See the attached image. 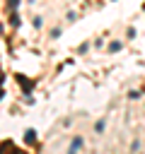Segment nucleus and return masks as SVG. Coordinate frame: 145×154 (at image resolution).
Wrapping results in <instances>:
<instances>
[{
  "mask_svg": "<svg viewBox=\"0 0 145 154\" xmlns=\"http://www.w3.org/2000/svg\"><path fill=\"white\" fill-rule=\"evenodd\" d=\"M82 147V137H72V142H70V152H77Z\"/></svg>",
  "mask_w": 145,
  "mask_h": 154,
  "instance_id": "f257e3e1",
  "label": "nucleus"
},
{
  "mask_svg": "<svg viewBox=\"0 0 145 154\" xmlns=\"http://www.w3.org/2000/svg\"><path fill=\"white\" fill-rule=\"evenodd\" d=\"M17 82H22V87H24V91H27V94L31 91V82H27V79H24L22 75H17Z\"/></svg>",
  "mask_w": 145,
  "mask_h": 154,
  "instance_id": "f03ea898",
  "label": "nucleus"
},
{
  "mask_svg": "<svg viewBox=\"0 0 145 154\" xmlns=\"http://www.w3.org/2000/svg\"><path fill=\"white\" fill-rule=\"evenodd\" d=\"M109 51H111V53H114V51H121V43H118V41H114V43H109Z\"/></svg>",
  "mask_w": 145,
  "mask_h": 154,
  "instance_id": "7ed1b4c3",
  "label": "nucleus"
},
{
  "mask_svg": "<svg viewBox=\"0 0 145 154\" xmlns=\"http://www.w3.org/2000/svg\"><path fill=\"white\" fill-rule=\"evenodd\" d=\"M24 140H27V142L31 144V142H34V130H27V135H24Z\"/></svg>",
  "mask_w": 145,
  "mask_h": 154,
  "instance_id": "20e7f679",
  "label": "nucleus"
},
{
  "mask_svg": "<svg viewBox=\"0 0 145 154\" xmlns=\"http://www.w3.org/2000/svg\"><path fill=\"white\" fill-rule=\"evenodd\" d=\"M94 130H97V132H104V120H99V123L94 125Z\"/></svg>",
  "mask_w": 145,
  "mask_h": 154,
  "instance_id": "39448f33",
  "label": "nucleus"
},
{
  "mask_svg": "<svg viewBox=\"0 0 145 154\" xmlns=\"http://www.w3.org/2000/svg\"><path fill=\"white\" fill-rule=\"evenodd\" d=\"M17 5H19V0H10V10H12V12H14V7H17Z\"/></svg>",
  "mask_w": 145,
  "mask_h": 154,
  "instance_id": "423d86ee",
  "label": "nucleus"
},
{
  "mask_svg": "<svg viewBox=\"0 0 145 154\" xmlns=\"http://www.w3.org/2000/svg\"><path fill=\"white\" fill-rule=\"evenodd\" d=\"M2 94H5V91H2V89H0V99H2Z\"/></svg>",
  "mask_w": 145,
  "mask_h": 154,
  "instance_id": "0eeeda50",
  "label": "nucleus"
}]
</instances>
